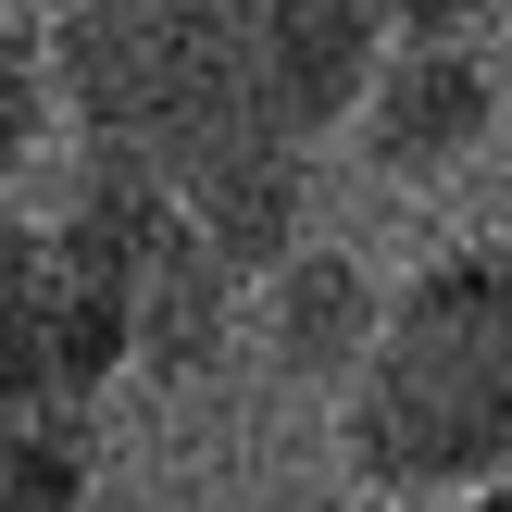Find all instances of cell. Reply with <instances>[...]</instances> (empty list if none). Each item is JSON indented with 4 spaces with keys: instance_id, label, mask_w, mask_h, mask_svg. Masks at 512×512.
Wrapping results in <instances>:
<instances>
[{
    "instance_id": "1",
    "label": "cell",
    "mask_w": 512,
    "mask_h": 512,
    "mask_svg": "<svg viewBox=\"0 0 512 512\" xmlns=\"http://www.w3.org/2000/svg\"><path fill=\"white\" fill-rule=\"evenodd\" d=\"M338 463L375 500H475L512 475V238H463L388 288V325L338 388Z\"/></svg>"
},
{
    "instance_id": "2",
    "label": "cell",
    "mask_w": 512,
    "mask_h": 512,
    "mask_svg": "<svg viewBox=\"0 0 512 512\" xmlns=\"http://www.w3.org/2000/svg\"><path fill=\"white\" fill-rule=\"evenodd\" d=\"M38 63H50L63 138L113 150V163H138V175H175L213 125L250 113L225 0H63L50 38H38Z\"/></svg>"
},
{
    "instance_id": "3",
    "label": "cell",
    "mask_w": 512,
    "mask_h": 512,
    "mask_svg": "<svg viewBox=\"0 0 512 512\" xmlns=\"http://www.w3.org/2000/svg\"><path fill=\"white\" fill-rule=\"evenodd\" d=\"M225 25H238L250 113H275L288 138H338L350 100L388 63V38H400L388 0H225Z\"/></svg>"
},
{
    "instance_id": "4",
    "label": "cell",
    "mask_w": 512,
    "mask_h": 512,
    "mask_svg": "<svg viewBox=\"0 0 512 512\" xmlns=\"http://www.w3.org/2000/svg\"><path fill=\"white\" fill-rule=\"evenodd\" d=\"M488 113H500V88L475 63V38H388L375 88L350 100V150L388 188H438V175H463L488 150Z\"/></svg>"
},
{
    "instance_id": "5",
    "label": "cell",
    "mask_w": 512,
    "mask_h": 512,
    "mask_svg": "<svg viewBox=\"0 0 512 512\" xmlns=\"http://www.w3.org/2000/svg\"><path fill=\"white\" fill-rule=\"evenodd\" d=\"M163 200H175V213H188L238 275H263V263H288V250H300V213H313V138L238 113V125H213V138L163 175Z\"/></svg>"
},
{
    "instance_id": "6",
    "label": "cell",
    "mask_w": 512,
    "mask_h": 512,
    "mask_svg": "<svg viewBox=\"0 0 512 512\" xmlns=\"http://www.w3.org/2000/svg\"><path fill=\"white\" fill-rule=\"evenodd\" d=\"M250 325H263L275 375H300V388H325V400H338L350 375H363L375 325H388V288H375L350 250H313V238H300L288 263H263V275H250Z\"/></svg>"
},
{
    "instance_id": "7",
    "label": "cell",
    "mask_w": 512,
    "mask_h": 512,
    "mask_svg": "<svg viewBox=\"0 0 512 512\" xmlns=\"http://www.w3.org/2000/svg\"><path fill=\"white\" fill-rule=\"evenodd\" d=\"M238 288H250V275H238V263H225V250L163 200V213H150V238H138L125 363H138V375H200V363L225 350V325H238Z\"/></svg>"
},
{
    "instance_id": "8",
    "label": "cell",
    "mask_w": 512,
    "mask_h": 512,
    "mask_svg": "<svg viewBox=\"0 0 512 512\" xmlns=\"http://www.w3.org/2000/svg\"><path fill=\"white\" fill-rule=\"evenodd\" d=\"M0 512H88V400H0Z\"/></svg>"
},
{
    "instance_id": "9",
    "label": "cell",
    "mask_w": 512,
    "mask_h": 512,
    "mask_svg": "<svg viewBox=\"0 0 512 512\" xmlns=\"http://www.w3.org/2000/svg\"><path fill=\"white\" fill-rule=\"evenodd\" d=\"M0 400H75L50 338V250L25 213H0Z\"/></svg>"
},
{
    "instance_id": "10",
    "label": "cell",
    "mask_w": 512,
    "mask_h": 512,
    "mask_svg": "<svg viewBox=\"0 0 512 512\" xmlns=\"http://www.w3.org/2000/svg\"><path fill=\"white\" fill-rule=\"evenodd\" d=\"M38 138H63V113H50V63H38V38L0 25V188L38 163Z\"/></svg>"
},
{
    "instance_id": "11",
    "label": "cell",
    "mask_w": 512,
    "mask_h": 512,
    "mask_svg": "<svg viewBox=\"0 0 512 512\" xmlns=\"http://www.w3.org/2000/svg\"><path fill=\"white\" fill-rule=\"evenodd\" d=\"M475 13H488V0H388L400 38H475Z\"/></svg>"
},
{
    "instance_id": "12",
    "label": "cell",
    "mask_w": 512,
    "mask_h": 512,
    "mask_svg": "<svg viewBox=\"0 0 512 512\" xmlns=\"http://www.w3.org/2000/svg\"><path fill=\"white\" fill-rule=\"evenodd\" d=\"M463 512H512V475H488V488H475V500H463Z\"/></svg>"
}]
</instances>
